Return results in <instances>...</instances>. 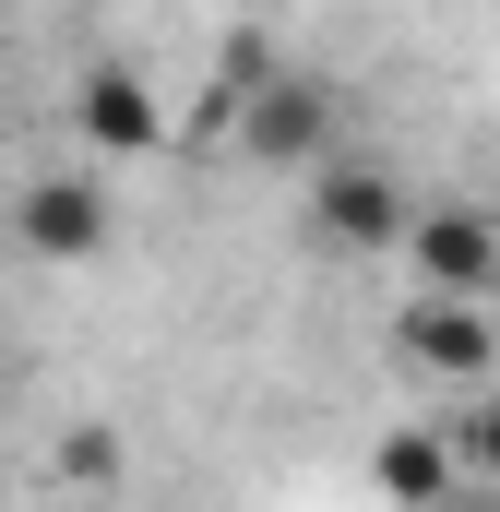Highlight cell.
<instances>
[{
	"mask_svg": "<svg viewBox=\"0 0 500 512\" xmlns=\"http://www.w3.org/2000/svg\"><path fill=\"white\" fill-rule=\"evenodd\" d=\"M12 239L36 262H96L108 251V191H96V167H36V179L12 191Z\"/></svg>",
	"mask_w": 500,
	"mask_h": 512,
	"instance_id": "cell-5",
	"label": "cell"
},
{
	"mask_svg": "<svg viewBox=\"0 0 500 512\" xmlns=\"http://www.w3.org/2000/svg\"><path fill=\"white\" fill-rule=\"evenodd\" d=\"M453 465H477V477L500 489V393H477V405H465V429H453Z\"/></svg>",
	"mask_w": 500,
	"mask_h": 512,
	"instance_id": "cell-10",
	"label": "cell"
},
{
	"mask_svg": "<svg viewBox=\"0 0 500 512\" xmlns=\"http://www.w3.org/2000/svg\"><path fill=\"white\" fill-rule=\"evenodd\" d=\"M370 489L393 512H441V501H453V441H441V429H381Z\"/></svg>",
	"mask_w": 500,
	"mask_h": 512,
	"instance_id": "cell-7",
	"label": "cell"
},
{
	"mask_svg": "<svg viewBox=\"0 0 500 512\" xmlns=\"http://www.w3.org/2000/svg\"><path fill=\"white\" fill-rule=\"evenodd\" d=\"M310 239L322 251H393L405 239V179L393 167H370V155H322L310 167Z\"/></svg>",
	"mask_w": 500,
	"mask_h": 512,
	"instance_id": "cell-3",
	"label": "cell"
},
{
	"mask_svg": "<svg viewBox=\"0 0 500 512\" xmlns=\"http://www.w3.org/2000/svg\"><path fill=\"white\" fill-rule=\"evenodd\" d=\"M334 120H346V96L322 72H262L250 96H227V143L250 167H286V179H310L334 155Z\"/></svg>",
	"mask_w": 500,
	"mask_h": 512,
	"instance_id": "cell-1",
	"label": "cell"
},
{
	"mask_svg": "<svg viewBox=\"0 0 500 512\" xmlns=\"http://www.w3.org/2000/svg\"><path fill=\"white\" fill-rule=\"evenodd\" d=\"M262 72H286V60H274V36H262V24H227V36H215V108L250 96Z\"/></svg>",
	"mask_w": 500,
	"mask_h": 512,
	"instance_id": "cell-9",
	"label": "cell"
},
{
	"mask_svg": "<svg viewBox=\"0 0 500 512\" xmlns=\"http://www.w3.org/2000/svg\"><path fill=\"white\" fill-rule=\"evenodd\" d=\"M405 262L441 298H500V215H477V203H405Z\"/></svg>",
	"mask_w": 500,
	"mask_h": 512,
	"instance_id": "cell-4",
	"label": "cell"
},
{
	"mask_svg": "<svg viewBox=\"0 0 500 512\" xmlns=\"http://www.w3.org/2000/svg\"><path fill=\"white\" fill-rule=\"evenodd\" d=\"M120 465H131V441L108 429V417H72V429L48 441V477H60L72 501H108V489H120Z\"/></svg>",
	"mask_w": 500,
	"mask_h": 512,
	"instance_id": "cell-8",
	"label": "cell"
},
{
	"mask_svg": "<svg viewBox=\"0 0 500 512\" xmlns=\"http://www.w3.org/2000/svg\"><path fill=\"white\" fill-rule=\"evenodd\" d=\"M72 512H108V501H72Z\"/></svg>",
	"mask_w": 500,
	"mask_h": 512,
	"instance_id": "cell-11",
	"label": "cell"
},
{
	"mask_svg": "<svg viewBox=\"0 0 500 512\" xmlns=\"http://www.w3.org/2000/svg\"><path fill=\"white\" fill-rule=\"evenodd\" d=\"M72 131H84L108 167H131V155H167V131H179V120H167V96H155L131 60H96V72L72 84Z\"/></svg>",
	"mask_w": 500,
	"mask_h": 512,
	"instance_id": "cell-6",
	"label": "cell"
},
{
	"mask_svg": "<svg viewBox=\"0 0 500 512\" xmlns=\"http://www.w3.org/2000/svg\"><path fill=\"white\" fill-rule=\"evenodd\" d=\"M393 358H405L417 382H489V370H500L489 298H441V286H417V298L393 310Z\"/></svg>",
	"mask_w": 500,
	"mask_h": 512,
	"instance_id": "cell-2",
	"label": "cell"
}]
</instances>
